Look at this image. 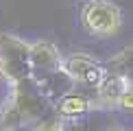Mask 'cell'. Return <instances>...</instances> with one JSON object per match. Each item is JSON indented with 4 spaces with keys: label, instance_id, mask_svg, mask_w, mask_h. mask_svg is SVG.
Returning <instances> with one entry per match:
<instances>
[{
    "label": "cell",
    "instance_id": "1",
    "mask_svg": "<svg viewBox=\"0 0 133 131\" xmlns=\"http://www.w3.org/2000/svg\"><path fill=\"white\" fill-rule=\"evenodd\" d=\"M61 120L55 101L33 79L9 83V94L0 103V131H42Z\"/></svg>",
    "mask_w": 133,
    "mask_h": 131
},
{
    "label": "cell",
    "instance_id": "2",
    "mask_svg": "<svg viewBox=\"0 0 133 131\" xmlns=\"http://www.w3.org/2000/svg\"><path fill=\"white\" fill-rule=\"evenodd\" d=\"M0 76L7 83L33 79L31 42L13 33H0Z\"/></svg>",
    "mask_w": 133,
    "mask_h": 131
},
{
    "label": "cell",
    "instance_id": "3",
    "mask_svg": "<svg viewBox=\"0 0 133 131\" xmlns=\"http://www.w3.org/2000/svg\"><path fill=\"white\" fill-rule=\"evenodd\" d=\"M81 24L96 37H111L122 26V11L111 0H85L81 7Z\"/></svg>",
    "mask_w": 133,
    "mask_h": 131
},
{
    "label": "cell",
    "instance_id": "4",
    "mask_svg": "<svg viewBox=\"0 0 133 131\" xmlns=\"http://www.w3.org/2000/svg\"><path fill=\"white\" fill-rule=\"evenodd\" d=\"M63 63L74 83H81L85 87H92V90H96L107 76V66L85 53H72L63 59Z\"/></svg>",
    "mask_w": 133,
    "mask_h": 131
},
{
    "label": "cell",
    "instance_id": "5",
    "mask_svg": "<svg viewBox=\"0 0 133 131\" xmlns=\"http://www.w3.org/2000/svg\"><path fill=\"white\" fill-rule=\"evenodd\" d=\"M31 61H33V79H39L63 68V57L57 46L50 42H33L31 44Z\"/></svg>",
    "mask_w": 133,
    "mask_h": 131
},
{
    "label": "cell",
    "instance_id": "6",
    "mask_svg": "<svg viewBox=\"0 0 133 131\" xmlns=\"http://www.w3.org/2000/svg\"><path fill=\"white\" fill-rule=\"evenodd\" d=\"M129 90L127 81L122 76H118L116 72H109L107 70V76L103 79V83L96 87V101H94V107H103V109H118V103H120V96L122 92Z\"/></svg>",
    "mask_w": 133,
    "mask_h": 131
},
{
    "label": "cell",
    "instance_id": "7",
    "mask_svg": "<svg viewBox=\"0 0 133 131\" xmlns=\"http://www.w3.org/2000/svg\"><path fill=\"white\" fill-rule=\"evenodd\" d=\"M55 109L61 118H79V116H85L90 109H94V103L83 94L68 92V94H63L61 98L55 101Z\"/></svg>",
    "mask_w": 133,
    "mask_h": 131
},
{
    "label": "cell",
    "instance_id": "8",
    "mask_svg": "<svg viewBox=\"0 0 133 131\" xmlns=\"http://www.w3.org/2000/svg\"><path fill=\"white\" fill-rule=\"evenodd\" d=\"M105 66H107L109 72H116L118 76H122L127 81V85L133 87V46L120 50L118 55H114Z\"/></svg>",
    "mask_w": 133,
    "mask_h": 131
},
{
    "label": "cell",
    "instance_id": "9",
    "mask_svg": "<svg viewBox=\"0 0 133 131\" xmlns=\"http://www.w3.org/2000/svg\"><path fill=\"white\" fill-rule=\"evenodd\" d=\"M107 131H124V129H120V127H109Z\"/></svg>",
    "mask_w": 133,
    "mask_h": 131
}]
</instances>
